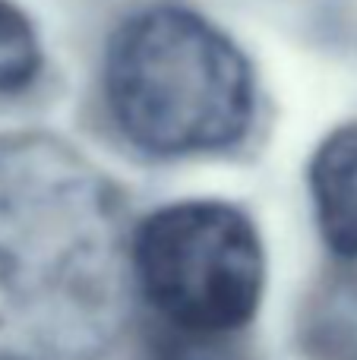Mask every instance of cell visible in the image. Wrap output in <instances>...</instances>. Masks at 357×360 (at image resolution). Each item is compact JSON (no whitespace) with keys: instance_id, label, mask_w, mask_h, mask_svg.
I'll return each instance as SVG.
<instances>
[{"instance_id":"6da1fadb","label":"cell","mask_w":357,"mask_h":360,"mask_svg":"<svg viewBox=\"0 0 357 360\" xmlns=\"http://www.w3.org/2000/svg\"><path fill=\"white\" fill-rule=\"evenodd\" d=\"M130 275L108 177L60 139H0V360H101Z\"/></svg>"},{"instance_id":"7a4b0ae2","label":"cell","mask_w":357,"mask_h":360,"mask_svg":"<svg viewBox=\"0 0 357 360\" xmlns=\"http://www.w3.org/2000/svg\"><path fill=\"white\" fill-rule=\"evenodd\" d=\"M101 86L117 130L155 158L231 149L257 111L244 51L181 4H152L114 29Z\"/></svg>"},{"instance_id":"3957f363","label":"cell","mask_w":357,"mask_h":360,"mask_svg":"<svg viewBox=\"0 0 357 360\" xmlns=\"http://www.w3.org/2000/svg\"><path fill=\"white\" fill-rule=\"evenodd\" d=\"M130 266L162 323L240 332L259 310L266 253L247 212L215 199L155 209L130 240Z\"/></svg>"},{"instance_id":"277c9868","label":"cell","mask_w":357,"mask_h":360,"mask_svg":"<svg viewBox=\"0 0 357 360\" xmlns=\"http://www.w3.org/2000/svg\"><path fill=\"white\" fill-rule=\"evenodd\" d=\"M307 180L326 247L342 259H357V120L323 139Z\"/></svg>"},{"instance_id":"5b68a950","label":"cell","mask_w":357,"mask_h":360,"mask_svg":"<svg viewBox=\"0 0 357 360\" xmlns=\"http://www.w3.org/2000/svg\"><path fill=\"white\" fill-rule=\"evenodd\" d=\"M297 342L307 360H357V269H332L310 288Z\"/></svg>"},{"instance_id":"8992f818","label":"cell","mask_w":357,"mask_h":360,"mask_svg":"<svg viewBox=\"0 0 357 360\" xmlns=\"http://www.w3.org/2000/svg\"><path fill=\"white\" fill-rule=\"evenodd\" d=\"M41 70V44L25 19V13L10 0H0V95H19L35 82Z\"/></svg>"},{"instance_id":"52a82bcc","label":"cell","mask_w":357,"mask_h":360,"mask_svg":"<svg viewBox=\"0 0 357 360\" xmlns=\"http://www.w3.org/2000/svg\"><path fill=\"white\" fill-rule=\"evenodd\" d=\"M234 335L238 332H193L158 323L145 335L139 360H253Z\"/></svg>"}]
</instances>
